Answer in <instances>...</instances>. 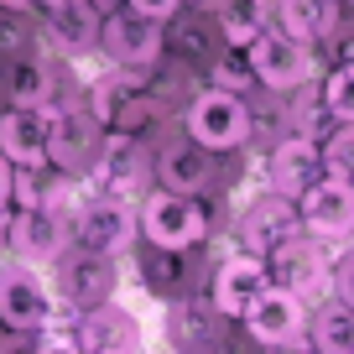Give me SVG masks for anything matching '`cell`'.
Returning a JSON list of instances; mask_svg holds the SVG:
<instances>
[{
    "label": "cell",
    "mask_w": 354,
    "mask_h": 354,
    "mask_svg": "<svg viewBox=\"0 0 354 354\" xmlns=\"http://www.w3.org/2000/svg\"><path fill=\"white\" fill-rule=\"evenodd\" d=\"M141 209H136V234H141L146 245H167V250H193V245H203V234H209V214H203L198 193H146V198H136Z\"/></svg>",
    "instance_id": "1"
},
{
    "label": "cell",
    "mask_w": 354,
    "mask_h": 354,
    "mask_svg": "<svg viewBox=\"0 0 354 354\" xmlns=\"http://www.w3.org/2000/svg\"><path fill=\"white\" fill-rule=\"evenodd\" d=\"M68 240L88 245V250H104V255L131 250V240H136V209H131V198L104 193V188H94L88 198H78L73 209H68Z\"/></svg>",
    "instance_id": "2"
},
{
    "label": "cell",
    "mask_w": 354,
    "mask_h": 354,
    "mask_svg": "<svg viewBox=\"0 0 354 354\" xmlns=\"http://www.w3.org/2000/svg\"><path fill=\"white\" fill-rule=\"evenodd\" d=\"M183 125H188V136L198 146H209V151H240V146L250 141V131H255V115H250V104H245V94H234V88H203L198 100L188 104Z\"/></svg>",
    "instance_id": "3"
},
{
    "label": "cell",
    "mask_w": 354,
    "mask_h": 354,
    "mask_svg": "<svg viewBox=\"0 0 354 354\" xmlns=\"http://www.w3.org/2000/svg\"><path fill=\"white\" fill-rule=\"evenodd\" d=\"M53 266H57L53 302H63V308H73V313L94 308V302H110L115 287H120V266H115V255L88 250V245H68Z\"/></svg>",
    "instance_id": "4"
},
{
    "label": "cell",
    "mask_w": 354,
    "mask_h": 354,
    "mask_svg": "<svg viewBox=\"0 0 354 354\" xmlns=\"http://www.w3.org/2000/svg\"><path fill=\"white\" fill-rule=\"evenodd\" d=\"M266 277L277 287H287L292 297H302L308 308H318L328 297V255L313 245L308 230H292L287 240H277L266 250Z\"/></svg>",
    "instance_id": "5"
},
{
    "label": "cell",
    "mask_w": 354,
    "mask_h": 354,
    "mask_svg": "<svg viewBox=\"0 0 354 354\" xmlns=\"http://www.w3.org/2000/svg\"><path fill=\"white\" fill-rule=\"evenodd\" d=\"M245 63H250L255 84L261 88H277V94H292L313 78V47L287 37L281 26H261L255 42L245 47Z\"/></svg>",
    "instance_id": "6"
},
{
    "label": "cell",
    "mask_w": 354,
    "mask_h": 354,
    "mask_svg": "<svg viewBox=\"0 0 354 354\" xmlns=\"http://www.w3.org/2000/svg\"><path fill=\"white\" fill-rule=\"evenodd\" d=\"M240 323H245V333H250L255 344H271V349L308 344V302L292 297L277 281H266V287L255 292V302L240 313Z\"/></svg>",
    "instance_id": "7"
},
{
    "label": "cell",
    "mask_w": 354,
    "mask_h": 354,
    "mask_svg": "<svg viewBox=\"0 0 354 354\" xmlns=\"http://www.w3.org/2000/svg\"><path fill=\"white\" fill-rule=\"evenodd\" d=\"M100 47L120 68L141 73V68H151L156 57L167 53V32H162L156 16H141V11H131V6H115L110 16H100Z\"/></svg>",
    "instance_id": "8"
},
{
    "label": "cell",
    "mask_w": 354,
    "mask_h": 354,
    "mask_svg": "<svg viewBox=\"0 0 354 354\" xmlns=\"http://www.w3.org/2000/svg\"><path fill=\"white\" fill-rule=\"evenodd\" d=\"M100 120H94V110H84V104H53V125H47V162L57 167V172L68 177H84L88 167H94V156H100Z\"/></svg>",
    "instance_id": "9"
},
{
    "label": "cell",
    "mask_w": 354,
    "mask_h": 354,
    "mask_svg": "<svg viewBox=\"0 0 354 354\" xmlns=\"http://www.w3.org/2000/svg\"><path fill=\"white\" fill-rule=\"evenodd\" d=\"M53 313H57L53 287L37 277V266H26V261L0 266V328H16L32 339Z\"/></svg>",
    "instance_id": "10"
},
{
    "label": "cell",
    "mask_w": 354,
    "mask_h": 354,
    "mask_svg": "<svg viewBox=\"0 0 354 354\" xmlns=\"http://www.w3.org/2000/svg\"><path fill=\"white\" fill-rule=\"evenodd\" d=\"M292 203H297V224L313 240H349L354 234V183H339L323 172Z\"/></svg>",
    "instance_id": "11"
},
{
    "label": "cell",
    "mask_w": 354,
    "mask_h": 354,
    "mask_svg": "<svg viewBox=\"0 0 354 354\" xmlns=\"http://www.w3.org/2000/svg\"><path fill=\"white\" fill-rule=\"evenodd\" d=\"M6 250L26 266H53L57 255L68 250V214L47 209V203H26V209L11 214L6 224Z\"/></svg>",
    "instance_id": "12"
},
{
    "label": "cell",
    "mask_w": 354,
    "mask_h": 354,
    "mask_svg": "<svg viewBox=\"0 0 354 354\" xmlns=\"http://www.w3.org/2000/svg\"><path fill=\"white\" fill-rule=\"evenodd\" d=\"M266 255H250V250H234L230 261H219V271H214V287H209V308L219 313V318H240L245 308L255 302V292L266 287Z\"/></svg>",
    "instance_id": "13"
},
{
    "label": "cell",
    "mask_w": 354,
    "mask_h": 354,
    "mask_svg": "<svg viewBox=\"0 0 354 354\" xmlns=\"http://www.w3.org/2000/svg\"><path fill=\"white\" fill-rule=\"evenodd\" d=\"M73 333H78V349H88V354H125V349H141V323H136V313L131 308H120V302H94V308H84L78 313V323H73Z\"/></svg>",
    "instance_id": "14"
},
{
    "label": "cell",
    "mask_w": 354,
    "mask_h": 354,
    "mask_svg": "<svg viewBox=\"0 0 354 354\" xmlns=\"http://www.w3.org/2000/svg\"><path fill=\"white\" fill-rule=\"evenodd\" d=\"M146 172H151V162H141V141L125 136V131H110V141H100V156L88 167L94 188L120 193V198H131V203H136V193H141Z\"/></svg>",
    "instance_id": "15"
},
{
    "label": "cell",
    "mask_w": 354,
    "mask_h": 354,
    "mask_svg": "<svg viewBox=\"0 0 354 354\" xmlns=\"http://www.w3.org/2000/svg\"><path fill=\"white\" fill-rule=\"evenodd\" d=\"M47 125L53 104H11L0 115V151L11 167H47Z\"/></svg>",
    "instance_id": "16"
},
{
    "label": "cell",
    "mask_w": 354,
    "mask_h": 354,
    "mask_svg": "<svg viewBox=\"0 0 354 354\" xmlns=\"http://www.w3.org/2000/svg\"><path fill=\"white\" fill-rule=\"evenodd\" d=\"M292 230H302L297 224V203L287 198V193H266V198H250L245 203V214H240V224H234V234H240V245L250 255H266L277 240H287Z\"/></svg>",
    "instance_id": "17"
},
{
    "label": "cell",
    "mask_w": 354,
    "mask_h": 354,
    "mask_svg": "<svg viewBox=\"0 0 354 354\" xmlns=\"http://www.w3.org/2000/svg\"><path fill=\"white\" fill-rule=\"evenodd\" d=\"M219 151H209V146H198L188 136V141H172L162 156H156V183L172 193H203L214 183V172H219V162H214Z\"/></svg>",
    "instance_id": "18"
},
{
    "label": "cell",
    "mask_w": 354,
    "mask_h": 354,
    "mask_svg": "<svg viewBox=\"0 0 354 354\" xmlns=\"http://www.w3.org/2000/svg\"><path fill=\"white\" fill-rule=\"evenodd\" d=\"M47 42H53V53H63V57L94 53V47H100V11H94L88 0H73V6L47 11Z\"/></svg>",
    "instance_id": "19"
},
{
    "label": "cell",
    "mask_w": 354,
    "mask_h": 354,
    "mask_svg": "<svg viewBox=\"0 0 354 354\" xmlns=\"http://www.w3.org/2000/svg\"><path fill=\"white\" fill-rule=\"evenodd\" d=\"M266 177H271V188H277V193L297 198V193L308 188L313 177H323L318 141H308V136H287V141L271 151V167H266Z\"/></svg>",
    "instance_id": "20"
},
{
    "label": "cell",
    "mask_w": 354,
    "mask_h": 354,
    "mask_svg": "<svg viewBox=\"0 0 354 354\" xmlns=\"http://www.w3.org/2000/svg\"><path fill=\"white\" fill-rule=\"evenodd\" d=\"M308 344L318 354H354V302L323 297L308 313Z\"/></svg>",
    "instance_id": "21"
},
{
    "label": "cell",
    "mask_w": 354,
    "mask_h": 354,
    "mask_svg": "<svg viewBox=\"0 0 354 354\" xmlns=\"http://www.w3.org/2000/svg\"><path fill=\"white\" fill-rule=\"evenodd\" d=\"M333 16H339L333 0H277V26L287 37H297V42H308V47L333 32Z\"/></svg>",
    "instance_id": "22"
},
{
    "label": "cell",
    "mask_w": 354,
    "mask_h": 354,
    "mask_svg": "<svg viewBox=\"0 0 354 354\" xmlns=\"http://www.w3.org/2000/svg\"><path fill=\"white\" fill-rule=\"evenodd\" d=\"M183 255H188V250H167V245H141L136 266H141V281H146V292H156V297H177V292L188 287Z\"/></svg>",
    "instance_id": "23"
},
{
    "label": "cell",
    "mask_w": 354,
    "mask_h": 354,
    "mask_svg": "<svg viewBox=\"0 0 354 354\" xmlns=\"http://www.w3.org/2000/svg\"><path fill=\"white\" fill-rule=\"evenodd\" d=\"M6 100L11 104H53V68L42 57H16L6 68Z\"/></svg>",
    "instance_id": "24"
},
{
    "label": "cell",
    "mask_w": 354,
    "mask_h": 354,
    "mask_svg": "<svg viewBox=\"0 0 354 354\" xmlns=\"http://www.w3.org/2000/svg\"><path fill=\"white\" fill-rule=\"evenodd\" d=\"M214 16H219L224 47H250L255 32L266 26V0H219Z\"/></svg>",
    "instance_id": "25"
},
{
    "label": "cell",
    "mask_w": 354,
    "mask_h": 354,
    "mask_svg": "<svg viewBox=\"0 0 354 354\" xmlns=\"http://www.w3.org/2000/svg\"><path fill=\"white\" fill-rule=\"evenodd\" d=\"M318 162H323V172H328V177L354 183V120H339V131L318 146Z\"/></svg>",
    "instance_id": "26"
},
{
    "label": "cell",
    "mask_w": 354,
    "mask_h": 354,
    "mask_svg": "<svg viewBox=\"0 0 354 354\" xmlns=\"http://www.w3.org/2000/svg\"><path fill=\"white\" fill-rule=\"evenodd\" d=\"M323 110L333 120H354V63H339L323 78Z\"/></svg>",
    "instance_id": "27"
},
{
    "label": "cell",
    "mask_w": 354,
    "mask_h": 354,
    "mask_svg": "<svg viewBox=\"0 0 354 354\" xmlns=\"http://www.w3.org/2000/svg\"><path fill=\"white\" fill-rule=\"evenodd\" d=\"M234 57H219L214 63V88H234V94H245V88L255 84V73H250V63H245V47H230Z\"/></svg>",
    "instance_id": "28"
},
{
    "label": "cell",
    "mask_w": 354,
    "mask_h": 354,
    "mask_svg": "<svg viewBox=\"0 0 354 354\" xmlns=\"http://www.w3.org/2000/svg\"><path fill=\"white\" fill-rule=\"evenodd\" d=\"M328 297L354 302V240H349V245H344V250L328 261Z\"/></svg>",
    "instance_id": "29"
},
{
    "label": "cell",
    "mask_w": 354,
    "mask_h": 354,
    "mask_svg": "<svg viewBox=\"0 0 354 354\" xmlns=\"http://www.w3.org/2000/svg\"><path fill=\"white\" fill-rule=\"evenodd\" d=\"M120 6H131V11H141V16H156V21L183 11V0H120Z\"/></svg>",
    "instance_id": "30"
},
{
    "label": "cell",
    "mask_w": 354,
    "mask_h": 354,
    "mask_svg": "<svg viewBox=\"0 0 354 354\" xmlns=\"http://www.w3.org/2000/svg\"><path fill=\"white\" fill-rule=\"evenodd\" d=\"M0 203H11V162H6V151H0Z\"/></svg>",
    "instance_id": "31"
},
{
    "label": "cell",
    "mask_w": 354,
    "mask_h": 354,
    "mask_svg": "<svg viewBox=\"0 0 354 354\" xmlns=\"http://www.w3.org/2000/svg\"><path fill=\"white\" fill-rule=\"evenodd\" d=\"M0 11H11V16H26V11H32V0H0Z\"/></svg>",
    "instance_id": "32"
},
{
    "label": "cell",
    "mask_w": 354,
    "mask_h": 354,
    "mask_svg": "<svg viewBox=\"0 0 354 354\" xmlns=\"http://www.w3.org/2000/svg\"><path fill=\"white\" fill-rule=\"evenodd\" d=\"M6 224H11V203H0V250H6Z\"/></svg>",
    "instance_id": "33"
},
{
    "label": "cell",
    "mask_w": 354,
    "mask_h": 354,
    "mask_svg": "<svg viewBox=\"0 0 354 354\" xmlns=\"http://www.w3.org/2000/svg\"><path fill=\"white\" fill-rule=\"evenodd\" d=\"M32 6H42V11H57V6H73V0H32Z\"/></svg>",
    "instance_id": "34"
}]
</instances>
